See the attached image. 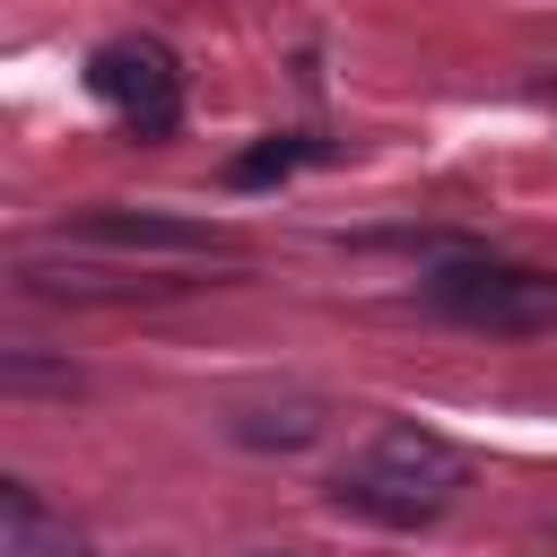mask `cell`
Segmentation results:
<instances>
[{
	"label": "cell",
	"instance_id": "obj_3",
	"mask_svg": "<svg viewBox=\"0 0 557 557\" xmlns=\"http://www.w3.org/2000/svg\"><path fill=\"white\" fill-rule=\"evenodd\" d=\"M87 87H96V104H104L122 131H139V139H165V131L183 122V78H174V52H165V44H139V35L104 44V52L87 61Z\"/></svg>",
	"mask_w": 557,
	"mask_h": 557
},
{
	"label": "cell",
	"instance_id": "obj_4",
	"mask_svg": "<svg viewBox=\"0 0 557 557\" xmlns=\"http://www.w3.org/2000/svg\"><path fill=\"white\" fill-rule=\"evenodd\" d=\"M70 244H87V252H131V261H200V252H235L218 226H191V218H139V209H96V218H78L70 226Z\"/></svg>",
	"mask_w": 557,
	"mask_h": 557
},
{
	"label": "cell",
	"instance_id": "obj_5",
	"mask_svg": "<svg viewBox=\"0 0 557 557\" xmlns=\"http://www.w3.org/2000/svg\"><path fill=\"white\" fill-rule=\"evenodd\" d=\"M313 148L305 139H270V148H252V157H235V183H278V174H296Z\"/></svg>",
	"mask_w": 557,
	"mask_h": 557
},
{
	"label": "cell",
	"instance_id": "obj_1",
	"mask_svg": "<svg viewBox=\"0 0 557 557\" xmlns=\"http://www.w3.org/2000/svg\"><path fill=\"white\" fill-rule=\"evenodd\" d=\"M461 453L444 444V435H426V426H383L357 461H339V479H331V505L339 513H366V522H383V531H426L435 513H453V496H461Z\"/></svg>",
	"mask_w": 557,
	"mask_h": 557
},
{
	"label": "cell",
	"instance_id": "obj_2",
	"mask_svg": "<svg viewBox=\"0 0 557 557\" xmlns=\"http://www.w3.org/2000/svg\"><path fill=\"white\" fill-rule=\"evenodd\" d=\"M426 296L470 331H548L557 322V278L513 270V261H453L426 278Z\"/></svg>",
	"mask_w": 557,
	"mask_h": 557
},
{
	"label": "cell",
	"instance_id": "obj_6",
	"mask_svg": "<svg viewBox=\"0 0 557 557\" xmlns=\"http://www.w3.org/2000/svg\"><path fill=\"white\" fill-rule=\"evenodd\" d=\"M270 557H287V548H270Z\"/></svg>",
	"mask_w": 557,
	"mask_h": 557
}]
</instances>
